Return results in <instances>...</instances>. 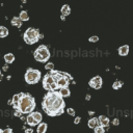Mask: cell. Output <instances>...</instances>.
Instances as JSON below:
<instances>
[{
	"label": "cell",
	"instance_id": "44dd1931",
	"mask_svg": "<svg viewBox=\"0 0 133 133\" xmlns=\"http://www.w3.org/2000/svg\"><path fill=\"white\" fill-rule=\"evenodd\" d=\"M123 84H124L123 81L116 80V81H114V82L112 83V88H113V89H119V88L123 86Z\"/></svg>",
	"mask_w": 133,
	"mask_h": 133
},
{
	"label": "cell",
	"instance_id": "ffe728a7",
	"mask_svg": "<svg viewBox=\"0 0 133 133\" xmlns=\"http://www.w3.org/2000/svg\"><path fill=\"white\" fill-rule=\"evenodd\" d=\"M19 18L21 19L22 22H26V21H28V20H29L28 12H27L26 10H22V11L20 12V15H19Z\"/></svg>",
	"mask_w": 133,
	"mask_h": 133
},
{
	"label": "cell",
	"instance_id": "e0dca14e",
	"mask_svg": "<svg viewBox=\"0 0 133 133\" xmlns=\"http://www.w3.org/2000/svg\"><path fill=\"white\" fill-rule=\"evenodd\" d=\"M87 125H88V127H89V128L95 129V128L99 125V123H98V117H91V118L88 121Z\"/></svg>",
	"mask_w": 133,
	"mask_h": 133
},
{
	"label": "cell",
	"instance_id": "3957f363",
	"mask_svg": "<svg viewBox=\"0 0 133 133\" xmlns=\"http://www.w3.org/2000/svg\"><path fill=\"white\" fill-rule=\"evenodd\" d=\"M42 37H43V35L39 33L38 29L33 28V27H29L28 29H26V31L24 32V35H23V38H24L25 43L28 44V45L35 44Z\"/></svg>",
	"mask_w": 133,
	"mask_h": 133
},
{
	"label": "cell",
	"instance_id": "7402d4cb",
	"mask_svg": "<svg viewBox=\"0 0 133 133\" xmlns=\"http://www.w3.org/2000/svg\"><path fill=\"white\" fill-rule=\"evenodd\" d=\"M94 130H95V133H104L105 132V128L100 125H98Z\"/></svg>",
	"mask_w": 133,
	"mask_h": 133
},
{
	"label": "cell",
	"instance_id": "cb8c5ba5",
	"mask_svg": "<svg viewBox=\"0 0 133 133\" xmlns=\"http://www.w3.org/2000/svg\"><path fill=\"white\" fill-rule=\"evenodd\" d=\"M88 41H89L90 43H97V42L99 41V36H97V35H92V36H90V37L88 38Z\"/></svg>",
	"mask_w": 133,
	"mask_h": 133
},
{
	"label": "cell",
	"instance_id": "f546056e",
	"mask_svg": "<svg viewBox=\"0 0 133 133\" xmlns=\"http://www.w3.org/2000/svg\"><path fill=\"white\" fill-rule=\"evenodd\" d=\"M7 66H8V65H7V64H5V65L3 66V70H4V71H7V69H8Z\"/></svg>",
	"mask_w": 133,
	"mask_h": 133
},
{
	"label": "cell",
	"instance_id": "4dcf8cb0",
	"mask_svg": "<svg viewBox=\"0 0 133 133\" xmlns=\"http://www.w3.org/2000/svg\"><path fill=\"white\" fill-rule=\"evenodd\" d=\"M0 133H2V129L1 128H0Z\"/></svg>",
	"mask_w": 133,
	"mask_h": 133
},
{
	"label": "cell",
	"instance_id": "30bf717a",
	"mask_svg": "<svg viewBox=\"0 0 133 133\" xmlns=\"http://www.w3.org/2000/svg\"><path fill=\"white\" fill-rule=\"evenodd\" d=\"M129 50H130V48H129L128 45H123V46H121V47L118 48L117 52H118V54H119L121 56H127L128 53H129Z\"/></svg>",
	"mask_w": 133,
	"mask_h": 133
},
{
	"label": "cell",
	"instance_id": "277c9868",
	"mask_svg": "<svg viewBox=\"0 0 133 133\" xmlns=\"http://www.w3.org/2000/svg\"><path fill=\"white\" fill-rule=\"evenodd\" d=\"M51 54H50V51L48 49V47L46 45H41L38 46L35 51L33 52V57L36 61H39V62H46L49 60Z\"/></svg>",
	"mask_w": 133,
	"mask_h": 133
},
{
	"label": "cell",
	"instance_id": "6da1fadb",
	"mask_svg": "<svg viewBox=\"0 0 133 133\" xmlns=\"http://www.w3.org/2000/svg\"><path fill=\"white\" fill-rule=\"evenodd\" d=\"M12 107L18 111V114H29L35 108V100L30 94L20 92L19 101Z\"/></svg>",
	"mask_w": 133,
	"mask_h": 133
},
{
	"label": "cell",
	"instance_id": "d6986e66",
	"mask_svg": "<svg viewBox=\"0 0 133 133\" xmlns=\"http://www.w3.org/2000/svg\"><path fill=\"white\" fill-rule=\"evenodd\" d=\"M8 33H9V31L5 26H0V37L1 38L6 37L8 35Z\"/></svg>",
	"mask_w": 133,
	"mask_h": 133
},
{
	"label": "cell",
	"instance_id": "7c38bea8",
	"mask_svg": "<svg viewBox=\"0 0 133 133\" xmlns=\"http://www.w3.org/2000/svg\"><path fill=\"white\" fill-rule=\"evenodd\" d=\"M60 11H61V16H64V17L69 16L71 14V7H70V5L69 4H63L62 7H61V9H60Z\"/></svg>",
	"mask_w": 133,
	"mask_h": 133
},
{
	"label": "cell",
	"instance_id": "9a60e30c",
	"mask_svg": "<svg viewBox=\"0 0 133 133\" xmlns=\"http://www.w3.org/2000/svg\"><path fill=\"white\" fill-rule=\"evenodd\" d=\"M26 123H27V125L30 126V127H34V126L37 125V123L34 121L33 116L31 115V113H29V114L26 116Z\"/></svg>",
	"mask_w": 133,
	"mask_h": 133
},
{
	"label": "cell",
	"instance_id": "1f68e13d",
	"mask_svg": "<svg viewBox=\"0 0 133 133\" xmlns=\"http://www.w3.org/2000/svg\"><path fill=\"white\" fill-rule=\"evenodd\" d=\"M0 77H1V72H0Z\"/></svg>",
	"mask_w": 133,
	"mask_h": 133
},
{
	"label": "cell",
	"instance_id": "2e32d148",
	"mask_svg": "<svg viewBox=\"0 0 133 133\" xmlns=\"http://www.w3.org/2000/svg\"><path fill=\"white\" fill-rule=\"evenodd\" d=\"M4 60L5 62L8 64V63H12L15 61V55L12 53H6L4 55Z\"/></svg>",
	"mask_w": 133,
	"mask_h": 133
},
{
	"label": "cell",
	"instance_id": "7a4b0ae2",
	"mask_svg": "<svg viewBox=\"0 0 133 133\" xmlns=\"http://www.w3.org/2000/svg\"><path fill=\"white\" fill-rule=\"evenodd\" d=\"M64 101H63V98L61 96H59L51 105L48 109L45 110V112L50 115V116H56V115H60L63 113L64 111Z\"/></svg>",
	"mask_w": 133,
	"mask_h": 133
},
{
	"label": "cell",
	"instance_id": "52a82bcc",
	"mask_svg": "<svg viewBox=\"0 0 133 133\" xmlns=\"http://www.w3.org/2000/svg\"><path fill=\"white\" fill-rule=\"evenodd\" d=\"M71 80H72L71 75L64 73L63 76H62L61 78H59V79L57 80V82H56V83H57V87H58V89H59V88H62V87H69V84H70Z\"/></svg>",
	"mask_w": 133,
	"mask_h": 133
},
{
	"label": "cell",
	"instance_id": "5b68a950",
	"mask_svg": "<svg viewBox=\"0 0 133 133\" xmlns=\"http://www.w3.org/2000/svg\"><path fill=\"white\" fill-rule=\"evenodd\" d=\"M41 77H42L41 72L38 70L32 69V68L27 69V71H26V73L24 75L25 81L28 84H35V83H37L41 80Z\"/></svg>",
	"mask_w": 133,
	"mask_h": 133
},
{
	"label": "cell",
	"instance_id": "484cf974",
	"mask_svg": "<svg viewBox=\"0 0 133 133\" xmlns=\"http://www.w3.org/2000/svg\"><path fill=\"white\" fill-rule=\"evenodd\" d=\"M80 121H81V117H80V116H76L75 119H74V124H75V125H78V124L80 123Z\"/></svg>",
	"mask_w": 133,
	"mask_h": 133
},
{
	"label": "cell",
	"instance_id": "d4e9b609",
	"mask_svg": "<svg viewBox=\"0 0 133 133\" xmlns=\"http://www.w3.org/2000/svg\"><path fill=\"white\" fill-rule=\"evenodd\" d=\"M66 112L69 115H72V116L75 115V109L74 108H66Z\"/></svg>",
	"mask_w": 133,
	"mask_h": 133
},
{
	"label": "cell",
	"instance_id": "8fae6325",
	"mask_svg": "<svg viewBox=\"0 0 133 133\" xmlns=\"http://www.w3.org/2000/svg\"><path fill=\"white\" fill-rule=\"evenodd\" d=\"M58 92L59 95L62 97V98H68L71 96V90L69 87H62V88H59L58 89Z\"/></svg>",
	"mask_w": 133,
	"mask_h": 133
},
{
	"label": "cell",
	"instance_id": "f1b7e54d",
	"mask_svg": "<svg viewBox=\"0 0 133 133\" xmlns=\"http://www.w3.org/2000/svg\"><path fill=\"white\" fill-rule=\"evenodd\" d=\"M118 124H119V121H118V118H114V119H113V125L117 126Z\"/></svg>",
	"mask_w": 133,
	"mask_h": 133
},
{
	"label": "cell",
	"instance_id": "9c48e42d",
	"mask_svg": "<svg viewBox=\"0 0 133 133\" xmlns=\"http://www.w3.org/2000/svg\"><path fill=\"white\" fill-rule=\"evenodd\" d=\"M98 123H99V125L100 126H102V127H108L109 126V123H110V119H109V117H107V116H105V115H100L99 117H98Z\"/></svg>",
	"mask_w": 133,
	"mask_h": 133
},
{
	"label": "cell",
	"instance_id": "4fadbf2b",
	"mask_svg": "<svg viewBox=\"0 0 133 133\" xmlns=\"http://www.w3.org/2000/svg\"><path fill=\"white\" fill-rule=\"evenodd\" d=\"M31 115L33 116V118H34V121L37 123V125H38L39 123H42L43 115H42L41 112H38V111H32V112H31Z\"/></svg>",
	"mask_w": 133,
	"mask_h": 133
},
{
	"label": "cell",
	"instance_id": "83f0119b",
	"mask_svg": "<svg viewBox=\"0 0 133 133\" xmlns=\"http://www.w3.org/2000/svg\"><path fill=\"white\" fill-rule=\"evenodd\" d=\"M25 133H33V129H32V128L25 129Z\"/></svg>",
	"mask_w": 133,
	"mask_h": 133
},
{
	"label": "cell",
	"instance_id": "8992f818",
	"mask_svg": "<svg viewBox=\"0 0 133 133\" xmlns=\"http://www.w3.org/2000/svg\"><path fill=\"white\" fill-rule=\"evenodd\" d=\"M43 87L47 91H54V90L58 89L57 83H56V81L54 80V78L52 77V75L50 73L46 74L44 76V78H43Z\"/></svg>",
	"mask_w": 133,
	"mask_h": 133
},
{
	"label": "cell",
	"instance_id": "603a6c76",
	"mask_svg": "<svg viewBox=\"0 0 133 133\" xmlns=\"http://www.w3.org/2000/svg\"><path fill=\"white\" fill-rule=\"evenodd\" d=\"M45 69L48 70V71H50V72L53 71V70H54V63H53V62H48V63H46Z\"/></svg>",
	"mask_w": 133,
	"mask_h": 133
},
{
	"label": "cell",
	"instance_id": "ba28073f",
	"mask_svg": "<svg viewBox=\"0 0 133 133\" xmlns=\"http://www.w3.org/2000/svg\"><path fill=\"white\" fill-rule=\"evenodd\" d=\"M88 84L90 87H92L95 89H100L103 85V79L101 76H95L89 80Z\"/></svg>",
	"mask_w": 133,
	"mask_h": 133
},
{
	"label": "cell",
	"instance_id": "5bb4252c",
	"mask_svg": "<svg viewBox=\"0 0 133 133\" xmlns=\"http://www.w3.org/2000/svg\"><path fill=\"white\" fill-rule=\"evenodd\" d=\"M47 129H48V126H47V124L42 122V123H39V124L37 125V128H36V132H37V133H46Z\"/></svg>",
	"mask_w": 133,
	"mask_h": 133
},
{
	"label": "cell",
	"instance_id": "4316f807",
	"mask_svg": "<svg viewBox=\"0 0 133 133\" xmlns=\"http://www.w3.org/2000/svg\"><path fill=\"white\" fill-rule=\"evenodd\" d=\"M2 133H14V132H12V129H10V128H6V129L2 130Z\"/></svg>",
	"mask_w": 133,
	"mask_h": 133
},
{
	"label": "cell",
	"instance_id": "ac0fdd59",
	"mask_svg": "<svg viewBox=\"0 0 133 133\" xmlns=\"http://www.w3.org/2000/svg\"><path fill=\"white\" fill-rule=\"evenodd\" d=\"M10 23H11L12 26H16V27H21L22 26V21H21V19L19 17H14L11 19Z\"/></svg>",
	"mask_w": 133,
	"mask_h": 133
}]
</instances>
